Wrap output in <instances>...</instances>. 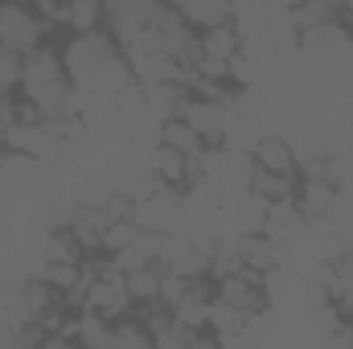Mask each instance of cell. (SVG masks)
Masks as SVG:
<instances>
[{
  "instance_id": "6",
  "label": "cell",
  "mask_w": 353,
  "mask_h": 349,
  "mask_svg": "<svg viewBox=\"0 0 353 349\" xmlns=\"http://www.w3.org/2000/svg\"><path fill=\"white\" fill-rule=\"evenodd\" d=\"M197 46H201V58L205 62H239L243 50H247V37H243V25L239 21H222V25L201 29L197 33Z\"/></svg>"
},
{
  "instance_id": "19",
  "label": "cell",
  "mask_w": 353,
  "mask_h": 349,
  "mask_svg": "<svg viewBox=\"0 0 353 349\" xmlns=\"http://www.w3.org/2000/svg\"><path fill=\"white\" fill-rule=\"evenodd\" d=\"M29 4H33V8H41V12H50V17H54V12H58V4H62V0H29Z\"/></svg>"
},
{
  "instance_id": "14",
  "label": "cell",
  "mask_w": 353,
  "mask_h": 349,
  "mask_svg": "<svg viewBox=\"0 0 353 349\" xmlns=\"http://www.w3.org/2000/svg\"><path fill=\"white\" fill-rule=\"evenodd\" d=\"M296 185H300V173H267V169L251 173V193H259L263 201H292Z\"/></svg>"
},
{
  "instance_id": "13",
  "label": "cell",
  "mask_w": 353,
  "mask_h": 349,
  "mask_svg": "<svg viewBox=\"0 0 353 349\" xmlns=\"http://www.w3.org/2000/svg\"><path fill=\"white\" fill-rule=\"evenodd\" d=\"M157 140H161V144H169V148H176V152H185V157H201V148H205V140H201V136H197L181 115H165V119H161Z\"/></svg>"
},
{
  "instance_id": "18",
  "label": "cell",
  "mask_w": 353,
  "mask_h": 349,
  "mask_svg": "<svg viewBox=\"0 0 353 349\" xmlns=\"http://www.w3.org/2000/svg\"><path fill=\"white\" fill-rule=\"evenodd\" d=\"M267 4H271V8H283V12H296L304 0H267Z\"/></svg>"
},
{
  "instance_id": "7",
  "label": "cell",
  "mask_w": 353,
  "mask_h": 349,
  "mask_svg": "<svg viewBox=\"0 0 353 349\" xmlns=\"http://www.w3.org/2000/svg\"><path fill=\"white\" fill-rule=\"evenodd\" d=\"M341 197V185L337 177H300L296 185V210L312 222V218H325Z\"/></svg>"
},
{
  "instance_id": "2",
  "label": "cell",
  "mask_w": 353,
  "mask_h": 349,
  "mask_svg": "<svg viewBox=\"0 0 353 349\" xmlns=\"http://www.w3.org/2000/svg\"><path fill=\"white\" fill-rule=\"evenodd\" d=\"M173 115H181L205 144H226V119H230V107L226 103H214V99H201L185 87L176 99Z\"/></svg>"
},
{
  "instance_id": "10",
  "label": "cell",
  "mask_w": 353,
  "mask_h": 349,
  "mask_svg": "<svg viewBox=\"0 0 353 349\" xmlns=\"http://www.w3.org/2000/svg\"><path fill=\"white\" fill-rule=\"evenodd\" d=\"M251 161L255 169H267V173H300V157L283 136H259L251 148Z\"/></svg>"
},
{
  "instance_id": "5",
  "label": "cell",
  "mask_w": 353,
  "mask_h": 349,
  "mask_svg": "<svg viewBox=\"0 0 353 349\" xmlns=\"http://www.w3.org/2000/svg\"><path fill=\"white\" fill-rule=\"evenodd\" d=\"M239 251H243V267H251L259 275H271V271H279L288 263V243L267 235V230H243Z\"/></svg>"
},
{
  "instance_id": "1",
  "label": "cell",
  "mask_w": 353,
  "mask_h": 349,
  "mask_svg": "<svg viewBox=\"0 0 353 349\" xmlns=\"http://www.w3.org/2000/svg\"><path fill=\"white\" fill-rule=\"evenodd\" d=\"M58 25L50 12L33 8L29 0H0V50H12V54H33L37 46L46 41H58Z\"/></svg>"
},
{
  "instance_id": "9",
  "label": "cell",
  "mask_w": 353,
  "mask_h": 349,
  "mask_svg": "<svg viewBox=\"0 0 353 349\" xmlns=\"http://www.w3.org/2000/svg\"><path fill=\"white\" fill-rule=\"evenodd\" d=\"M54 25H58L62 37L103 29V0H62L58 12H54Z\"/></svg>"
},
{
  "instance_id": "15",
  "label": "cell",
  "mask_w": 353,
  "mask_h": 349,
  "mask_svg": "<svg viewBox=\"0 0 353 349\" xmlns=\"http://www.w3.org/2000/svg\"><path fill=\"white\" fill-rule=\"evenodd\" d=\"M123 275H128V288H132L136 308H140V304H157V296H161V275H165V267H161V263L132 267V271H123Z\"/></svg>"
},
{
  "instance_id": "4",
  "label": "cell",
  "mask_w": 353,
  "mask_h": 349,
  "mask_svg": "<svg viewBox=\"0 0 353 349\" xmlns=\"http://www.w3.org/2000/svg\"><path fill=\"white\" fill-rule=\"evenodd\" d=\"M296 41L304 54L312 58H350L353 54V29L337 17V21H321L308 29H296Z\"/></svg>"
},
{
  "instance_id": "16",
  "label": "cell",
  "mask_w": 353,
  "mask_h": 349,
  "mask_svg": "<svg viewBox=\"0 0 353 349\" xmlns=\"http://www.w3.org/2000/svg\"><path fill=\"white\" fill-rule=\"evenodd\" d=\"M136 235H140V222H136L132 214H128V218H111V222H107V230H103V255L123 251Z\"/></svg>"
},
{
  "instance_id": "12",
  "label": "cell",
  "mask_w": 353,
  "mask_h": 349,
  "mask_svg": "<svg viewBox=\"0 0 353 349\" xmlns=\"http://www.w3.org/2000/svg\"><path fill=\"white\" fill-rule=\"evenodd\" d=\"M321 283L333 292V300L345 308V304H353V243L350 247H341L337 255H333V263L321 271Z\"/></svg>"
},
{
  "instance_id": "11",
  "label": "cell",
  "mask_w": 353,
  "mask_h": 349,
  "mask_svg": "<svg viewBox=\"0 0 353 349\" xmlns=\"http://www.w3.org/2000/svg\"><path fill=\"white\" fill-rule=\"evenodd\" d=\"M176 12L201 33V29H210V25L234 21V0H176Z\"/></svg>"
},
{
  "instance_id": "20",
  "label": "cell",
  "mask_w": 353,
  "mask_h": 349,
  "mask_svg": "<svg viewBox=\"0 0 353 349\" xmlns=\"http://www.w3.org/2000/svg\"><path fill=\"white\" fill-rule=\"evenodd\" d=\"M341 21L353 29V0H341Z\"/></svg>"
},
{
  "instance_id": "8",
  "label": "cell",
  "mask_w": 353,
  "mask_h": 349,
  "mask_svg": "<svg viewBox=\"0 0 353 349\" xmlns=\"http://www.w3.org/2000/svg\"><path fill=\"white\" fill-rule=\"evenodd\" d=\"M107 214H103V206L99 201H87V206H79L74 210V218H70V239H74V247L83 251V255H103V230H107Z\"/></svg>"
},
{
  "instance_id": "17",
  "label": "cell",
  "mask_w": 353,
  "mask_h": 349,
  "mask_svg": "<svg viewBox=\"0 0 353 349\" xmlns=\"http://www.w3.org/2000/svg\"><path fill=\"white\" fill-rule=\"evenodd\" d=\"M21 83V54L0 50V90H17Z\"/></svg>"
},
{
  "instance_id": "3",
  "label": "cell",
  "mask_w": 353,
  "mask_h": 349,
  "mask_svg": "<svg viewBox=\"0 0 353 349\" xmlns=\"http://www.w3.org/2000/svg\"><path fill=\"white\" fill-rule=\"evenodd\" d=\"M214 296H218L222 304H234V308L251 312V317H259V312L267 308V300H271V292H267V275L251 271V267H239V271L214 279Z\"/></svg>"
}]
</instances>
